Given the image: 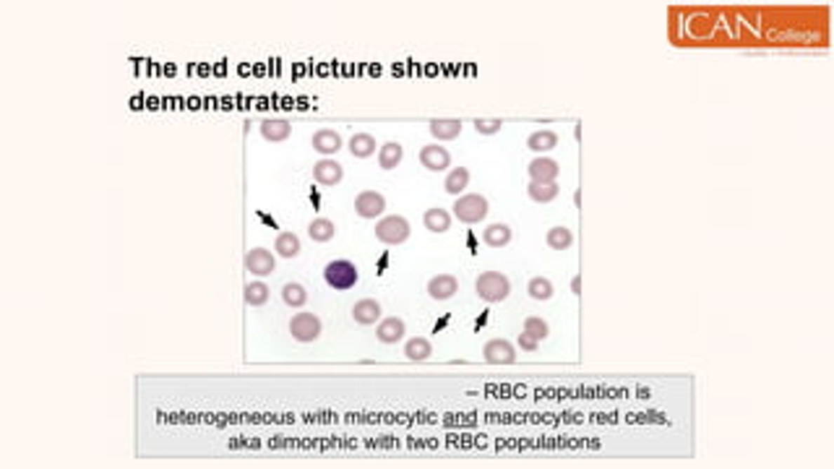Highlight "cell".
I'll return each instance as SVG.
<instances>
[{"instance_id":"2e32d148","label":"cell","mask_w":834,"mask_h":469,"mask_svg":"<svg viewBox=\"0 0 834 469\" xmlns=\"http://www.w3.org/2000/svg\"><path fill=\"white\" fill-rule=\"evenodd\" d=\"M462 120L457 118H440V120H431V125H428V130H431V136L436 138V141H454V138H459V133H462Z\"/></svg>"},{"instance_id":"f1b7e54d","label":"cell","mask_w":834,"mask_h":469,"mask_svg":"<svg viewBox=\"0 0 834 469\" xmlns=\"http://www.w3.org/2000/svg\"><path fill=\"white\" fill-rule=\"evenodd\" d=\"M545 243H548V248H553V250H566L574 245V232H571L569 227H563V224L550 227L548 235H545Z\"/></svg>"},{"instance_id":"83f0119b","label":"cell","mask_w":834,"mask_h":469,"mask_svg":"<svg viewBox=\"0 0 834 469\" xmlns=\"http://www.w3.org/2000/svg\"><path fill=\"white\" fill-rule=\"evenodd\" d=\"M243 300H246V305H250V308H261V305L269 303V287L264 285V282H248L246 287H243Z\"/></svg>"},{"instance_id":"6da1fadb","label":"cell","mask_w":834,"mask_h":469,"mask_svg":"<svg viewBox=\"0 0 834 469\" xmlns=\"http://www.w3.org/2000/svg\"><path fill=\"white\" fill-rule=\"evenodd\" d=\"M475 292L480 300H485L490 305L504 303L506 297L511 294V282H509V276L504 271H483L475 282Z\"/></svg>"},{"instance_id":"ba28073f","label":"cell","mask_w":834,"mask_h":469,"mask_svg":"<svg viewBox=\"0 0 834 469\" xmlns=\"http://www.w3.org/2000/svg\"><path fill=\"white\" fill-rule=\"evenodd\" d=\"M243 266H246L248 274L269 276L276 269V256H271V250L266 248H250L243 258Z\"/></svg>"},{"instance_id":"e0dca14e","label":"cell","mask_w":834,"mask_h":469,"mask_svg":"<svg viewBox=\"0 0 834 469\" xmlns=\"http://www.w3.org/2000/svg\"><path fill=\"white\" fill-rule=\"evenodd\" d=\"M422 224H425V230L433 232V235L449 232L451 230V214L446 212V209H440V206H433V209H428V212L422 214Z\"/></svg>"},{"instance_id":"7a4b0ae2","label":"cell","mask_w":834,"mask_h":469,"mask_svg":"<svg viewBox=\"0 0 834 469\" xmlns=\"http://www.w3.org/2000/svg\"><path fill=\"white\" fill-rule=\"evenodd\" d=\"M358 279H360L358 266H355L352 261H347V258L329 261L326 269H323V282H326L331 290H339V292L352 290V287L358 285Z\"/></svg>"},{"instance_id":"44dd1931","label":"cell","mask_w":834,"mask_h":469,"mask_svg":"<svg viewBox=\"0 0 834 469\" xmlns=\"http://www.w3.org/2000/svg\"><path fill=\"white\" fill-rule=\"evenodd\" d=\"M402 156L404 149L399 141H386L384 147L378 149V165H381V170H396L399 162H402Z\"/></svg>"},{"instance_id":"277c9868","label":"cell","mask_w":834,"mask_h":469,"mask_svg":"<svg viewBox=\"0 0 834 469\" xmlns=\"http://www.w3.org/2000/svg\"><path fill=\"white\" fill-rule=\"evenodd\" d=\"M487 198L483 193H467V196H457L454 201V217L464 224H480V222L487 217Z\"/></svg>"},{"instance_id":"1f68e13d","label":"cell","mask_w":834,"mask_h":469,"mask_svg":"<svg viewBox=\"0 0 834 469\" xmlns=\"http://www.w3.org/2000/svg\"><path fill=\"white\" fill-rule=\"evenodd\" d=\"M524 332L532 334L537 341H542V339H548L550 326L545 318H540V315H530V318H524Z\"/></svg>"},{"instance_id":"9a60e30c","label":"cell","mask_w":834,"mask_h":469,"mask_svg":"<svg viewBox=\"0 0 834 469\" xmlns=\"http://www.w3.org/2000/svg\"><path fill=\"white\" fill-rule=\"evenodd\" d=\"M311 144H313V149H316L318 154L331 156V154H337V151L342 149V136L337 133V130L321 128V130H316V133H313Z\"/></svg>"},{"instance_id":"484cf974","label":"cell","mask_w":834,"mask_h":469,"mask_svg":"<svg viewBox=\"0 0 834 469\" xmlns=\"http://www.w3.org/2000/svg\"><path fill=\"white\" fill-rule=\"evenodd\" d=\"M300 238L295 235V232H282V235H276L274 240V253L282 258H295L297 253H300Z\"/></svg>"},{"instance_id":"3957f363","label":"cell","mask_w":834,"mask_h":469,"mask_svg":"<svg viewBox=\"0 0 834 469\" xmlns=\"http://www.w3.org/2000/svg\"><path fill=\"white\" fill-rule=\"evenodd\" d=\"M376 240L384 243V245H402L410 240L412 230H410V222L399 217V214H389V217H381L376 222Z\"/></svg>"},{"instance_id":"cb8c5ba5","label":"cell","mask_w":834,"mask_h":469,"mask_svg":"<svg viewBox=\"0 0 834 469\" xmlns=\"http://www.w3.org/2000/svg\"><path fill=\"white\" fill-rule=\"evenodd\" d=\"M469 185V170L467 167H454L446 180H443V191L449 196H459L464 193V188Z\"/></svg>"},{"instance_id":"836d02e7","label":"cell","mask_w":834,"mask_h":469,"mask_svg":"<svg viewBox=\"0 0 834 469\" xmlns=\"http://www.w3.org/2000/svg\"><path fill=\"white\" fill-rule=\"evenodd\" d=\"M519 347H522V352H534L537 347H540V341L534 339L532 334L522 332V334H519Z\"/></svg>"},{"instance_id":"4dcf8cb0","label":"cell","mask_w":834,"mask_h":469,"mask_svg":"<svg viewBox=\"0 0 834 469\" xmlns=\"http://www.w3.org/2000/svg\"><path fill=\"white\" fill-rule=\"evenodd\" d=\"M282 300H285V305H290V308H303L305 300H308V292H305L303 285L287 282V285L282 287Z\"/></svg>"},{"instance_id":"d4e9b609","label":"cell","mask_w":834,"mask_h":469,"mask_svg":"<svg viewBox=\"0 0 834 469\" xmlns=\"http://www.w3.org/2000/svg\"><path fill=\"white\" fill-rule=\"evenodd\" d=\"M558 193H560V188L556 183H532V180H530V185H527V196H530L534 203L556 201V198H558Z\"/></svg>"},{"instance_id":"4fadbf2b","label":"cell","mask_w":834,"mask_h":469,"mask_svg":"<svg viewBox=\"0 0 834 469\" xmlns=\"http://www.w3.org/2000/svg\"><path fill=\"white\" fill-rule=\"evenodd\" d=\"M404 334H407V323L402 318H396V315H389V318L378 321L376 337L381 344H396L399 339H404Z\"/></svg>"},{"instance_id":"e575fe53","label":"cell","mask_w":834,"mask_h":469,"mask_svg":"<svg viewBox=\"0 0 834 469\" xmlns=\"http://www.w3.org/2000/svg\"><path fill=\"white\" fill-rule=\"evenodd\" d=\"M571 290H574V294L581 292V279H579V276H574V279H571Z\"/></svg>"},{"instance_id":"603a6c76","label":"cell","mask_w":834,"mask_h":469,"mask_svg":"<svg viewBox=\"0 0 834 469\" xmlns=\"http://www.w3.org/2000/svg\"><path fill=\"white\" fill-rule=\"evenodd\" d=\"M308 235H311L313 243H329L334 235H337V224L326 217H316V219L308 224Z\"/></svg>"},{"instance_id":"8fae6325","label":"cell","mask_w":834,"mask_h":469,"mask_svg":"<svg viewBox=\"0 0 834 469\" xmlns=\"http://www.w3.org/2000/svg\"><path fill=\"white\" fill-rule=\"evenodd\" d=\"M420 165L431 172H443L451 167V154L449 149H443L440 144H428V147L420 149Z\"/></svg>"},{"instance_id":"7c38bea8","label":"cell","mask_w":834,"mask_h":469,"mask_svg":"<svg viewBox=\"0 0 834 469\" xmlns=\"http://www.w3.org/2000/svg\"><path fill=\"white\" fill-rule=\"evenodd\" d=\"M459 292V279L454 274H436L428 282V294L433 300H451Z\"/></svg>"},{"instance_id":"7402d4cb","label":"cell","mask_w":834,"mask_h":469,"mask_svg":"<svg viewBox=\"0 0 834 469\" xmlns=\"http://www.w3.org/2000/svg\"><path fill=\"white\" fill-rule=\"evenodd\" d=\"M433 355V344L425 337H415V339H407L404 344V358L412 360V362H425V360Z\"/></svg>"},{"instance_id":"8992f818","label":"cell","mask_w":834,"mask_h":469,"mask_svg":"<svg viewBox=\"0 0 834 469\" xmlns=\"http://www.w3.org/2000/svg\"><path fill=\"white\" fill-rule=\"evenodd\" d=\"M386 212V198L378 191H363L355 198V214L360 219H381Z\"/></svg>"},{"instance_id":"5bb4252c","label":"cell","mask_w":834,"mask_h":469,"mask_svg":"<svg viewBox=\"0 0 834 469\" xmlns=\"http://www.w3.org/2000/svg\"><path fill=\"white\" fill-rule=\"evenodd\" d=\"M352 318L360 326H376L381 321V303L373 300V297H363V300L352 305Z\"/></svg>"},{"instance_id":"52a82bcc","label":"cell","mask_w":834,"mask_h":469,"mask_svg":"<svg viewBox=\"0 0 834 469\" xmlns=\"http://www.w3.org/2000/svg\"><path fill=\"white\" fill-rule=\"evenodd\" d=\"M483 360L490 365H511L516 362V347L509 339H487L483 347Z\"/></svg>"},{"instance_id":"d6986e66","label":"cell","mask_w":834,"mask_h":469,"mask_svg":"<svg viewBox=\"0 0 834 469\" xmlns=\"http://www.w3.org/2000/svg\"><path fill=\"white\" fill-rule=\"evenodd\" d=\"M511 227L509 224H501V222H495V224H487L485 232H483V243L485 245H490V248H506L509 243H511Z\"/></svg>"},{"instance_id":"9c48e42d","label":"cell","mask_w":834,"mask_h":469,"mask_svg":"<svg viewBox=\"0 0 834 469\" xmlns=\"http://www.w3.org/2000/svg\"><path fill=\"white\" fill-rule=\"evenodd\" d=\"M527 172H530V180L532 183H556L560 175V165L556 162V159H550V156H534L530 162V167H527Z\"/></svg>"},{"instance_id":"ac0fdd59","label":"cell","mask_w":834,"mask_h":469,"mask_svg":"<svg viewBox=\"0 0 834 469\" xmlns=\"http://www.w3.org/2000/svg\"><path fill=\"white\" fill-rule=\"evenodd\" d=\"M290 133H292V125L287 123V120H264L261 123V136L266 138V141H271V144H282V141H287L290 138Z\"/></svg>"},{"instance_id":"4316f807","label":"cell","mask_w":834,"mask_h":469,"mask_svg":"<svg viewBox=\"0 0 834 469\" xmlns=\"http://www.w3.org/2000/svg\"><path fill=\"white\" fill-rule=\"evenodd\" d=\"M558 144V133L556 130H532L527 136V149L530 151H550Z\"/></svg>"},{"instance_id":"ffe728a7","label":"cell","mask_w":834,"mask_h":469,"mask_svg":"<svg viewBox=\"0 0 834 469\" xmlns=\"http://www.w3.org/2000/svg\"><path fill=\"white\" fill-rule=\"evenodd\" d=\"M376 136L373 133H355V136L349 138V154L358 156V159H368V156L376 154Z\"/></svg>"},{"instance_id":"d6a6232c","label":"cell","mask_w":834,"mask_h":469,"mask_svg":"<svg viewBox=\"0 0 834 469\" xmlns=\"http://www.w3.org/2000/svg\"><path fill=\"white\" fill-rule=\"evenodd\" d=\"M504 128V120L501 118H477L475 120V130L480 133V136H493V133H498V130Z\"/></svg>"},{"instance_id":"30bf717a","label":"cell","mask_w":834,"mask_h":469,"mask_svg":"<svg viewBox=\"0 0 834 469\" xmlns=\"http://www.w3.org/2000/svg\"><path fill=\"white\" fill-rule=\"evenodd\" d=\"M342 177H344V167L331 156H323L313 165V180L318 185H339Z\"/></svg>"},{"instance_id":"5b68a950","label":"cell","mask_w":834,"mask_h":469,"mask_svg":"<svg viewBox=\"0 0 834 469\" xmlns=\"http://www.w3.org/2000/svg\"><path fill=\"white\" fill-rule=\"evenodd\" d=\"M323 323L316 313H297L292 321H290V334H292L295 341L300 344H311L321 337Z\"/></svg>"},{"instance_id":"f546056e","label":"cell","mask_w":834,"mask_h":469,"mask_svg":"<svg viewBox=\"0 0 834 469\" xmlns=\"http://www.w3.org/2000/svg\"><path fill=\"white\" fill-rule=\"evenodd\" d=\"M527 294L537 303H545V300L553 297V282L548 276H532L530 285H527Z\"/></svg>"}]
</instances>
